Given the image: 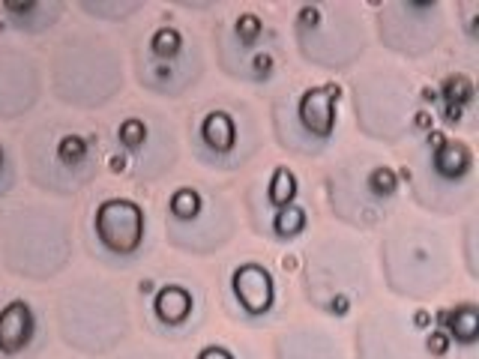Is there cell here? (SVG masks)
I'll return each mask as SVG.
<instances>
[{
    "label": "cell",
    "instance_id": "obj_1",
    "mask_svg": "<svg viewBox=\"0 0 479 359\" xmlns=\"http://www.w3.org/2000/svg\"><path fill=\"white\" fill-rule=\"evenodd\" d=\"M96 231L108 248L132 252L141 243V231H144L141 209L129 201H105L96 213Z\"/></svg>",
    "mask_w": 479,
    "mask_h": 359
},
{
    "label": "cell",
    "instance_id": "obj_2",
    "mask_svg": "<svg viewBox=\"0 0 479 359\" xmlns=\"http://www.w3.org/2000/svg\"><path fill=\"white\" fill-rule=\"evenodd\" d=\"M237 285V296L249 312H264L269 305V296H273V287H269V276L261 266H243L234 278Z\"/></svg>",
    "mask_w": 479,
    "mask_h": 359
},
{
    "label": "cell",
    "instance_id": "obj_3",
    "mask_svg": "<svg viewBox=\"0 0 479 359\" xmlns=\"http://www.w3.org/2000/svg\"><path fill=\"white\" fill-rule=\"evenodd\" d=\"M30 308L24 303H13L0 314V347L6 353H15L30 338Z\"/></svg>",
    "mask_w": 479,
    "mask_h": 359
},
{
    "label": "cell",
    "instance_id": "obj_4",
    "mask_svg": "<svg viewBox=\"0 0 479 359\" xmlns=\"http://www.w3.org/2000/svg\"><path fill=\"white\" fill-rule=\"evenodd\" d=\"M299 114H303L306 126H312L315 132H329V126H333V96H327L324 90L306 93Z\"/></svg>",
    "mask_w": 479,
    "mask_h": 359
},
{
    "label": "cell",
    "instance_id": "obj_5",
    "mask_svg": "<svg viewBox=\"0 0 479 359\" xmlns=\"http://www.w3.org/2000/svg\"><path fill=\"white\" fill-rule=\"evenodd\" d=\"M189 308H192V299H189L183 287H165V291L156 296V312L168 324H180L189 314Z\"/></svg>",
    "mask_w": 479,
    "mask_h": 359
},
{
    "label": "cell",
    "instance_id": "obj_6",
    "mask_svg": "<svg viewBox=\"0 0 479 359\" xmlns=\"http://www.w3.org/2000/svg\"><path fill=\"white\" fill-rule=\"evenodd\" d=\"M201 135H204V141L213 144V147H222V150L231 147V141H234V123H231V117H228V114H210L204 120Z\"/></svg>",
    "mask_w": 479,
    "mask_h": 359
},
{
    "label": "cell",
    "instance_id": "obj_7",
    "mask_svg": "<svg viewBox=\"0 0 479 359\" xmlns=\"http://www.w3.org/2000/svg\"><path fill=\"white\" fill-rule=\"evenodd\" d=\"M434 162L443 174L455 177V174H464V168H471V153H467L464 144H443Z\"/></svg>",
    "mask_w": 479,
    "mask_h": 359
},
{
    "label": "cell",
    "instance_id": "obj_8",
    "mask_svg": "<svg viewBox=\"0 0 479 359\" xmlns=\"http://www.w3.org/2000/svg\"><path fill=\"white\" fill-rule=\"evenodd\" d=\"M153 48H156V54H174L177 48H180V33L174 27H162V30H156V36H153Z\"/></svg>",
    "mask_w": 479,
    "mask_h": 359
},
{
    "label": "cell",
    "instance_id": "obj_9",
    "mask_svg": "<svg viewBox=\"0 0 479 359\" xmlns=\"http://www.w3.org/2000/svg\"><path fill=\"white\" fill-rule=\"evenodd\" d=\"M453 329H455V335L462 338V342H471V338L476 335V314L471 312V308H464L462 314L453 317Z\"/></svg>",
    "mask_w": 479,
    "mask_h": 359
},
{
    "label": "cell",
    "instance_id": "obj_10",
    "mask_svg": "<svg viewBox=\"0 0 479 359\" xmlns=\"http://www.w3.org/2000/svg\"><path fill=\"white\" fill-rule=\"evenodd\" d=\"M195 207H198V198H195L192 189H180V192L174 195V201H171L174 216H180V218H189L195 213Z\"/></svg>",
    "mask_w": 479,
    "mask_h": 359
},
{
    "label": "cell",
    "instance_id": "obj_11",
    "mask_svg": "<svg viewBox=\"0 0 479 359\" xmlns=\"http://www.w3.org/2000/svg\"><path fill=\"white\" fill-rule=\"evenodd\" d=\"M291 195H294V177L288 174V171H278V174H276V183H273V201L282 204V201H288Z\"/></svg>",
    "mask_w": 479,
    "mask_h": 359
},
{
    "label": "cell",
    "instance_id": "obj_12",
    "mask_svg": "<svg viewBox=\"0 0 479 359\" xmlns=\"http://www.w3.org/2000/svg\"><path fill=\"white\" fill-rule=\"evenodd\" d=\"M276 228L282 234H294V231H299L303 228V213L299 209H288V213H282L276 218Z\"/></svg>",
    "mask_w": 479,
    "mask_h": 359
},
{
    "label": "cell",
    "instance_id": "obj_13",
    "mask_svg": "<svg viewBox=\"0 0 479 359\" xmlns=\"http://www.w3.org/2000/svg\"><path fill=\"white\" fill-rule=\"evenodd\" d=\"M120 138H123L129 147H138V144H141V138H144V126L138 123V120H129V123L120 129Z\"/></svg>",
    "mask_w": 479,
    "mask_h": 359
},
{
    "label": "cell",
    "instance_id": "obj_14",
    "mask_svg": "<svg viewBox=\"0 0 479 359\" xmlns=\"http://www.w3.org/2000/svg\"><path fill=\"white\" fill-rule=\"evenodd\" d=\"M372 186L375 189H384V192H393V189H395L393 171H386V168H377V171L372 174Z\"/></svg>",
    "mask_w": 479,
    "mask_h": 359
},
{
    "label": "cell",
    "instance_id": "obj_15",
    "mask_svg": "<svg viewBox=\"0 0 479 359\" xmlns=\"http://www.w3.org/2000/svg\"><path fill=\"white\" fill-rule=\"evenodd\" d=\"M258 30H261V27H258V18L255 15H243V18H240V33H243L246 39H252Z\"/></svg>",
    "mask_w": 479,
    "mask_h": 359
},
{
    "label": "cell",
    "instance_id": "obj_16",
    "mask_svg": "<svg viewBox=\"0 0 479 359\" xmlns=\"http://www.w3.org/2000/svg\"><path fill=\"white\" fill-rule=\"evenodd\" d=\"M201 359H231V356H228L225 351H216V347H210V351L201 353Z\"/></svg>",
    "mask_w": 479,
    "mask_h": 359
},
{
    "label": "cell",
    "instance_id": "obj_17",
    "mask_svg": "<svg viewBox=\"0 0 479 359\" xmlns=\"http://www.w3.org/2000/svg\"><path fill=\"white\" fill-rule=\"evenodd\" d=\"M428 347H434V351H443V347H446V338H443L441 333H437V335L432 338V342H428Z\"/></svg>",
    "mask_w": 479,
    "mask_h": 359
},
{
    "label": "cell",
    "instance_id": "obj_18",
    "mask_svg": "<svg viewBox=\"0 0 479 359\" xmlns=\"http://www.w3.org/2000/svg\"><path fill=\"white\" fill-rule=\"evenodd\" d=\"M0 159H3V156H0Z\"/></svg>",
    "mask_w": 479,
    "mask_h": 359
}]
</instances>
